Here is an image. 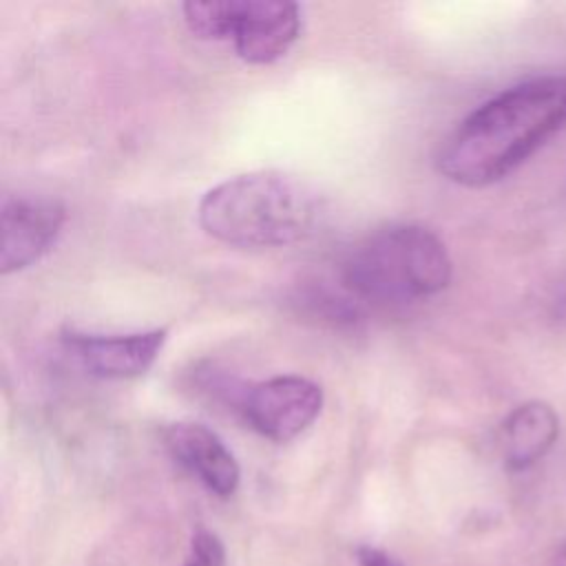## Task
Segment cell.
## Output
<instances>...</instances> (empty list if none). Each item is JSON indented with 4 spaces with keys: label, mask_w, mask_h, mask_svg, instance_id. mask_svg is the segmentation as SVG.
<instances>
[{
    "label": "cell",
    "mask_w": 566,
    "mask_h": 566,
    "mask_svg": "<svg viewBox=\"0 0 566 566\" xmlns=\"http://www.w3.org/2000/svg\"><path fill=\"white\" fill-rule=\"evenodd\" d=\"M566 128V75L520 82L469 113L438 153L440 172L469 188L504 179Z\"/></svg>",
    "instance_id": "cell-1"
},
{
    "label": "cell",
    "mask_w": 566,
    "mask_h": 566,
    "mask_svg": "<svg viewBox=\"0 0 566 566\" xmlns=\"http://www.w3.org/2000/svg\"><path fill=\"white\" fill-rule=\"evenodd\" d=\"M323 214L316 190L281 170L237 175L210 188L197 208L201 228L237 248H276L310 237Z\"/></svg>",
    "instance_id": "cell-2"
},
{
    "label": "cell",
    "mask_w": 566,
    "mask_h": 566,
    "mask_svg": "<svg viewBox=\"0 0 566 566\" xmlns=\"http://www.w3.org/2000/svg\"><path fill=\"white\" fill-rule=\"evenodd\" d=\"M451 256L442 239L418 223L378 228L345 256V290L367 303L402 305L442 292L451 281Z\"/></svg>",
    "instance_id": "cell-3"
},
{
    "label": "cell",
    "mask_w": 566,
    "mask_h": 566,
    "mask_svg": "<svg viewBox=\"0 0 566 566\" xmlns=\"http://www.w3.org/2000/svg\"><path fill=\"white\" fill-rule=\"evenodd\" d=\"M237 409L256 433L285 442L316 420L323 409V389L303 376H274L245 387Z\"/></svg>",
    "instance_id": "cell-4"
},
{
    "label": "cell",
    "mask_w": 566,
    "mask_h": 566,
    "mask_svg": "<svg viewBox=\"0 0 566 566\" xmlns=\"http://www.w3.org/2000/svg\"><path fill=\"white\" fill-rule=\"evenodd\" d=\"M64 221L66 210L57 199L31 195L4 197L0 214V272L7 276L42 259L57 241Z\"/></svg>",
    "instance_id": "cell-5"
},
{
    "label": "cell",
    "mask_w": 566,
    "mask_h": 566,
    "mask_svg": "<svg viewBox=\"0 0 566 566\" xmlns=\"http://www.w3.org/2000/svg\"><path fill=\"white\" fill-rule=\"evenodd\" d=\"M166 329L135 332V334H77L62 336L66 352L93 376L124 380L142 376L159 356L166 343Z\"/></svg>",
    "instance_id": "cell-6"
},
{
    "label": "cell",
    "mask_w": 566,
    "mask_h": 566,
    "mask_svg": "<svg viewBox=\"0 0 566 566\" xmlns=\"http://www.w3.org/2000/svg\"><path fill=\"white\" fill-rule=\"evenodd\" d=\"M301 33V7L287 0H239L234 51L250 64L283 57Z\"/></svg>",
    "instance_id": "cell-7"
},
{
    "label": "cell",
    "mask_w": 566,
    "mask_h": 566,
    "mask_svg": "<svg viewBox=\"0 0 566 566\" xmlns=\"http://www.w3.org/2000/svg\"><path fill=\"white\" fill-rule=\"evenodd\" d=\"M170 455L195 473L210 491L230 495L239 486V464L221 438L199 422H175L164 429Z\"/></svg>",
    "instance_id": "cell-8"
},
{
    "label": "cell",
    "mask_w": 566,
    "mask_h": 566,
    "mask_svg": "<svg viewBox=\"0 0 566 566\" xmlns=\"http://www.w3.org/2000/svg\"><path fill=\"white\" fill-rule=\"evenodd\" d=\"M559 436V416L544 400L517 405L502 422V455L509 469L524 471L542 460Z\"/></svg>",
    "instance_id": "cell-9"
},
{
    "label": "cell",
    "mask_w": 566,
    "mask_h": 566,
    "mask_svg": "<svg viewBox=\"0 0 566 566\" xmlns=\"http://www.w3.org/2000/svg\"><path fill=\"white\" fill-rule=\"evenodd\" d=\"M184 20L201 40H232L239 0H206V2H186Z\"/></svg>",
    "instance_id": "cell-10"
},
{
    "label": "cell",
    "mask_w": 566,
    "mask_h": 566,
    "mask_svg": "<svg viewBox=\"0 0 566 566\" xmlns=\"http://www.w3.org/2000/svg\"><path fill=\"white\" fill-rule=\"evenodd\" d=\"M186 566H223V546L212 533H197L192 542V559Z\"/></svg>",
    "instance_id": "cell-11"
},
{
    "label": "cell",
    "mask_w": 566,
    "mask_h": 566,
    "mask_svg": "<svg viewBox=\"0 0 566 566\" xmlns=\"http://www.w3.org/2000/svg\"><path fill=\"white\" fill-rule=\"evenodd\" d=\"M358 562H360V566H402L391 555H387L378 548H369V546L358 548Z\"/></svg>",
    "instance_id": "cell-12"
},
{
    "label": "cell",
    "mask_w": 566,
    "mask_h": 566,
    "mask_svg": "<svg viewBox=\"0 0 566 566\" xmlns=\"http://www.w3.org/2000/svg\"><path fill=\"white\" fill-rule=\"evenodd\" d=\"M555 566H566V544L555 555Z\"/></svg>",
    "instance_id": "cell-13"
}]
</instances>
